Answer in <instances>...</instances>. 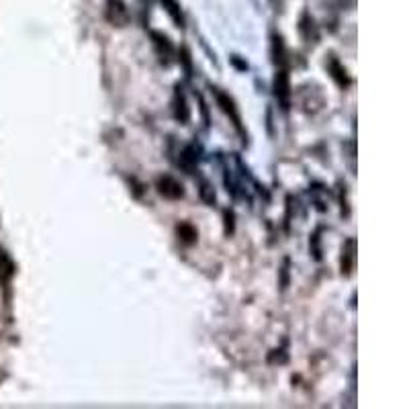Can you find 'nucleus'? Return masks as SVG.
<instances>
[{
	"mask_svg": "<svg viewBox=\"0 0 409 409\" xmlns=\"http://www.w3.org/2000/svg\"><path fill=\"white\" fill-rule=\"evenodd\" d=\"M152 39H153V47H156V51H158V56H160V61L168 66L172 58H174V47L170 44V39H168L166 35H162V33H152Z\"/></svg>",
	"mask_w": 409,
	"mask_h": 409,
	"instance_id": "nucleus-5",
	"label": "nucleus"
},
{
	"mask_svg": "<svg viewBox=\"0 0 409 409\" xmlns=\"http://www.w3.org/2000/svg\"><path fill=\"white\" fill-rule=\"evenodd\" d=\"M354 240L346 242V250H344V256H342V273L350 274L352 266H354Z\"/></svg>",
	"mask_w": 409,
	"mask_h": 409,
	"instance_id": "nucleus-11",
	"label": "nucleus"
},
{
	"mask_svg": "<svg viewBox=\"0 0 409 409\" xmlns=\"http://www.w3.org/2000/svg\"><path fill=\"white\" fill-rule=\"evenodd\" d=\"M328 70H330V74H332V78L335 80V84L340 86V89H348L350 84V78H348V72H346V68L340 64V60L338 58H330L328 60Z\"/></svg>",
	"mask_w": 409,
	"mask_h": 409,
	"instance_id": "nucleus-6",
	"label": "nucleus"
},
{
	"mask_svg": "<svg viewBox=\"0 0 409 409\" xmlns=\"http://www.w3.org/2000/svg\"><path fill=\"white\" fill-rule=\"evenodd\" d=\"M274 61L276 64H285V47H283V39L281 37H274Z\"/></svg>",
	"mask_w": 409,
	"mask_h": 409,
	"instance_id": "nucleus-13",
	"label": "nucleus"
},
{
	"mask_svg": "<svg viewBox=\"0 0 409 409\" xmlns=\"http://www.w3.org/2000/svg\"><path fill=\"white\" fill-rule=\"evenodd\" d=\"M176 233H178V240H181L182 243H186V246L195 243L198 238L197 229L193 228L191 223H178V226H176Z\"/></svg>",
	"mask_w": 409,
	"mask_h": 409,
	"instance_id": "nucleus-9",
	"label": "nucleus"
},
{
	"mask_svg": "<svg viewBox=\"0 0 409 409\" xmlns=\"http://www.w3.org/2000/svg\"><path fill=\"white\" fill-rule=\"evenodd\" d=\"M15 274V264L4 250H0V283L9 281Z\"/></svg>",
	"mask_w": 409,
	"mask_h": 409,
	"instance_id": "nucleus-10",
	"label": "nucleus"
},
{
	"mask_svg": "<svg viewBox=\"0 0 409 409\" xmlns=\"http://www.w3.org/2000/svg\"><path fill=\"white\" fill-rule=\"evenodd\" d=\"M106 21L113 27H125L129 23V11L121 0H108L106 2Z\"/></svg>",
	"mask_w": 409,
	"mask_h": 409,
	"instance_id": "nucleus-3",
	"label": "nucleus"
},
{
	"mask_svg": "<svg viewBox=\"0 0 409 409\" xmlns=\"http://www.w3.org/2000/svg\"><path fill=\"white\" fill-rule=\"evenodd\" d=\"M213 94H215V101H217V105L221 106V111L228 115L229 119L233 121L236 125V129L238 131H242L243 133V127H242V117H240V113H238V106L233 103V99L226 94V92H221L219 89H213Z\"/></svg>",
	"mask_w": 409,
	"mask_h": 409,
	"instance_id": "nucleus-2",
	"label": "nucleus"
},
{
	"mask_svg": "<svg viewBox=\"0 0 409 409\" xmlns=\"http://www.w3.org/2000/svg\"><path fill=\"white\" fill-rule=\"evenodd\" d=\"M162 4H164V9H166L168 13H170V16L174 19V23H176L178 27H182L184 19H182V13H181V6H178V2H176V0H162Z\"/></svg>",
	"mask_w": 409,
	"mask_h": 409,
	"instance_id": "nucleus-12",
	"label": "nucleus"
},
{
	"mask_svg": "<svg viewBox=\"0 0 409 409\" xmlns=\"http://www.w3.org/2000/svg\"><path fill=\"white\" fill-rule=\"evenodd\" d=\"M156 188H158V193L162 195L168 201H178L184 195V188H182V184L176 178H172V176H160L158 182H156Z\"/></svg>",
	"mask_w": 409,
	"mask_h": 409,
	"instance_id": "nucleus-4",
	"label": "nucleus"
},
{
	"mask_svg": "<svg viewBox=\"0 0 409 409\" xmlns=\"http://www.w3.org/2000/svg\"><path fill=\"white\" fill-rule=\"evenodd\" d=\"M274 96H276L281 108L288 111V106H291V80H288V72L285 68H281L274 76Z\"/></svg>",
	"mask_w": 409,
	"mask_h": 409,
	"instance_id": "nucleus-1",
	"label": "nucleus"
},
{
	"mask_svg": "<svg viewBox=\"0 0 409 409\" xmlns=\"http://www.w3.org/2000/svg\"><path fill=\"white\" fill-rule=\"evenodd\" d=\"M174 117L181 123H186L191 119V111L186 106V99L182 94V89H176V92H174Z\"/></svg>",
	"mask_w": 409,
	"mask_h": 409,
	"instance_id": "nucleus-7",
	"label": "nucleus"
},
{
	"mask_svg": "<svg viewBox=\"0 0 409 409\" xmlns=\"http://www.w3.org/2000/svg\"><path fill=\"white\" fill-rule=\"evenodd\" d=\"M301 33H303V37L307 39V41H318L319 39V31L318 27H315V23H313V19L309 15H303V19H301Z\"/></svg>",
	"mask_w": 409,
	"mask_h": 409,
	"instance_id": "nucleus-8",
	"label": "nucleus"
}]
</instances>
